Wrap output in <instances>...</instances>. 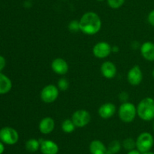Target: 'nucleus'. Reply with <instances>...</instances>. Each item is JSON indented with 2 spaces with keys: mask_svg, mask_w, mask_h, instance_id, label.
<instances>
[{
  "mask_svg": "<svg viewBox=\"0 0 154 154\" xmlns=\"http://www.w3.org/2000/svg\"><path fill=\"white\" fill-rule=\"evenodd\" d=\"M69 87V82L66 79L61 78L58 81V88L60 91H66Z\"/></svg>",
  "mask_w": 154,
  "mask_h": 154,
  "instance_id": "23",
  "label": "nucleus"
},
{
  "mask_svg": "<svg viewBox=\"0 0 154 154\" xmlns=\"http://www.w3.org/2000/svg\"><path fill=\"white\" fill-rule=\"evenodd\" d=\"M112 51V47L106 42H100L94 45L93 48V53L94 56L98 58H105Z\"/></svg>",
  "mask_w": 154,
  "mask_h": 154,
  "instance_id": "8",
  "label": "nucleus"
},
{
  "mask_svg": "<svg viewBox=\"0 0 154 154\" xmlns=\"http://www.w3.org/2000/svg\"><path fill=\"white\" fill-rule=\"evenodd\" d=\"M26 149L27 151L35 152L40 149V141L35 138H31L26 142Z\"/></svg>",
  "mask_w": 154,
  "mask_h": 154,
  "instance_id": "18",
  "label": "nucleus"
},
{
  "mask_svg": "<svg viewBox=\"0 0 154 154\" xmlns=\"http://www.w3.org/2000/svg\"><path fill=\"white\" fill-rule=\"evenodd\" d=\"M107 149V154H116L121 149V143L117 140H112Z\"/></svg>",
  "mask_w": 154,
  "mask_h": 154,
  "instance_id": "19",
  "label": "nucleus"
},
{
  "mask_svg": "<svg viewBox=\"0 0 154 154\" xmlns=\"http://www.w3.org/2000/svg\"><path fill=\"white\" fill-rule=\"evenodd\" d=\"M126 0H108V5L114 9H117L124 4Z\"/></svg>",
  "mask_w": 154,
  "mask_h": 154,
  "instance_id": "22",
  "label": "nucleus"
},
{
  "mask_svg": "<svg viewBox=\"0 0 154 154\" xmlns=\"http://www.w3.org/2000/svg\"><path fill=\"white\" fill-rule=\"evenodd\" d=\"M80 30L84 34L95 35L99 32L102 27V21L99 15L93 11L84 14L79 21Z\"/></svg>",
  "mask_w": 154,
  "mask_h": 154,
  "instance_id": "1",
  "label": "nucleus"
},
{
  "mask_svg": "<svg viewBox=\"0 0 154 154\" xmlns=\"http://www.w3.org/2000/svg\"><path fill=\"white\" fill-rule=\"evenodd\" d=\"M118 51H119V48L117 46H114L112 48V51H114V53L118 52Z\"/></svg>",
  "mask_w": 154,
  "mask_h": 154,
  "instance_id": "30",
  "label": "nucleus"
},
{
  "mask_svg": "<svg viewBox=\"0 0 154 154\" xmlns=\"http://www.w3.org/2000/svg\"><path fill=\"white\" fill-rule=\"evenodd\" d=\"M101 72L106 79H113L117 73V67L115 64L111 61H105L101 66Z\"/></svg>",
  "mask_w": 154,
  "mask_h": 154,
  "instance_id": "14",
  "label": "nucleus"
},
{
  "mask_svg": "<svg viewBox=\"0 0 154 154\" xmlns=\"http://www.w3.org/2000/svg\"><path fill=\"white\" fill-rule=\"evenodd\" d=\"M90 152L91 154H107V147L101 140H94L90 144Z\"/></svg>",
  "mask_w": 154,
  "mask_h": 154,
  "instance_id": "16",
  "label": "nucleus"
},
{
  "mask_svg": "<svg viewBox=\"0 0 154 154\" xmlns=\"http://www.w3.org/2000/svg\"><path fill=\"white\" fill-rule=\"evenodd\" d=\"M96 1H98V2H102V1H104V0H96Z\"/></svg>",
  "mask_w": 154,
  "mask_h": 154,
  "instance_id": "32",
  "label": "nucleus"
},
{
  "mask_svg": "<svg viewBox=\"0 0 154 154\" xmlns=\"http://www.w3.org/2000/svg\"><path fill=\"white\" fill-rule=\"evenodd\" d=\"M5 66V60L2 56H0V71L4 69Z\"/></svg>",
  "mask_w": 154,
  "mask_h": 154,
  "instance_id": "27",
  "label": "nucleus"
},
{
  "mask_svg": "<svg viewBox=\"0 0 154 154\" xmlns=\"http://www.w3.org/2000/svg\"><path fill=\"white\" fill-rule=\"evenodd\" d=\"M142 154H154V152H151V151H148V152H144V153H142Z\"/></svg>",
  "mask_w": 154,
  "mask_h": 154,
  "instance_id": "31",
  "label": "nucleus"
},
{
  "mask_svg": "<svg viewBox=\"0 0 154 154\" xmlns=\"http://www.w3.org/2000/svg\"><path fill=\"white\" fill-rule=\"evenodd\" d=\"M137 114L144 121H151L154 119V99L145 98L140 101L137 107Z\"/></svg>",
  "mask_w": 154,
  "mask_h": 154,
  "instance_id": "2",
  "label": "nucleus"
},
{
  "mask_svg": "<svg viewBox=\"0 0 154 154\" xmlns=\"http://www.w3.org/2000/svg\"><path fill=\"white\" fill-rule=\"evenodd\" d=\"M51 68L53 71L59 75H65L69 71L68 63L63 58L57 57L54 59L51 63Z\"/></svg>",
  "mask_w": 154,
  "mask_h": 154,
  "instance_id": "11",
  "label": "nucleus"
},
{
  "mask_svg": "<svg viewBox=\"0 0 154 154\" xmlns=\"http://www.w3.org/2000/svg\"><path fill=\"white\" fill-rule=\"evenodd\" d=\"M40 150L42 154H57L59 146L57 143L51 140L40 139Z\"/></svg>",
  "mask_w": 154,
  "mask_h": 154,
  "instance_id": "10",
  "label": "nucleus"
},
{
  "mask_svg": "<svg viewBox=\"0 0 154 154\" xmlns=\"http://www.w3.org/2000/svg\"><path fill=\"white\" fill-rule=\"evenodd\" d=\"M119 98H120V100L122 102H127V100L129 98V95L126 92H122V93L119 95Z\"/></svg>",
  "mask_w": 154,
  "mask_h": 154,
  "instance_id": "25",
  "label": "nucleus"
},
{
  "mask_svg": "<svg viewBox=\"0 0 154 154\" xmlns=\"http://www.w3.org/2000/svg\"><path fill=\"white\" fill-rule=\"evenodd\" d=\"M12 83L10 79L0 72V95L6 94L11 89Z\"/></svg>",
  "mask_w": 154,
  "mask_h": 154,
  "instance_id": "17",
  "label": "nucleus"
},
{
  "mask_svg": "<svg viewBox=\"0 0 154 154\" xmlns=\"http://www.w3.org/2000/svg\"><path fill=\"white\" fill-rule=\"evenodd\" d=\"M141 53L142 57L148 61H154V43L145 42L141 46Z\"/></svg>",
  "mask_w": 154,
  "mask_h": 154,
  "instance_id": "13",
  "label": "nucleus"
},
{
  "mask_svg": "<svg viewBox=\"0 0 154 154\" xmlns=\"http://www.w3.org/2000/svg\"><path fill=\"white\" fill-rule=\"evenodd\" d=\"M5 150V146L4 144L2 143V142L0 141V154H2L4 152Z\"/></svg>",
  "mask_w": 154,
  "mask_h": 154,
  "instance_id": "29",
  "label": "nucleus"
},
{
  "mask_svg": "<svg viewBox=\"0 0 154 154\" xmlns=\"http://www.w3.org/2000/svg\"><path fill=\"white\" fill-rule=\"evenodd\" d=\"M153 143V135L149 132H143L137 138L136 148L141 153H144L151 149Z\"/></svg>",
  "mask_w": 154,
  "mask_h": 154,
  "instance_id": "4",
  "label": "nucleus"
},
{
  "mask_svg": "<svg viewBox=\"0 0 154 154\" xmlns=\"http://www.w3.org/2000/svg\"><path fill=\"white\" fill-rule=\"evenodd\" d=\"M128 82L132 85H138L143 80V73L138 65H135L129 69L127 75Z\"/></svg>",
  "mask_w": 154,
  "mask_h": 154,
  "instance_id": "9",
  "label": "nucleus"
},
{
  "mask_svg": "<svg viewBox=\"0 0 154 154\" xmlns=\"http://www.w3.org/2000/svg\"><path fill=\"white\" fill-rule=\"evenodd\" d=\"M153 130H154V121H153Z\"/></svg>",
  "mask_w": 154,
  "mask_h": 154,
  "instance_id": "33",
  "label": "nucleus"
},
{
  "mask_svg": "<svg viewBox=\"0 0 154 154\" xmlns=\"http://www.w3.org/2000/svg\"><path fill=\"white\" fill-rule=\"evenodd\" d=\"M153 76L154 77V69H153Z\"/></svg>",
  "mask_w": 154,
  "mask_h": 154,
  "instance_id": "34",
  "label": "nucleus"
},
{
  "mask_svg": "<svg viewBox=\"0 0 154 154\" xmlns=\"http://www.w3.org/2000/svg\"><path fill=\"white\" fill-rule=\"evenodd\" d=\"M55 128V122L51 117H45L39 122L38 128L41 133L48 134L52 132Z\"/></svg>",
  "mask_w": 154,
  "mask_h": 154,
  "instance_id": "12",
  "label": "nucleus"
},
{
  "mask_svg": "<svg viewBox=\"0 0 154 154\" xmlns=\"http://www.w3.org/2000/svg\"><path fill=\"white\" fill-rule=\"evenodd\" d=\"M75 127L76 126L75 125L74 122H72V119H67L63 121V123H62V129L64 132L68 133V134L73 132L75 129Z\"/></svg>",
  "mask_w": 154,
  "mask_h": 154,
  "instance_id": "20",
  "label": "nucleus"
},
{
  "mask_svg": "<svg viewBox=\"0 0 154 154\" xmlns=\"http://www.w3.org/2000/svg\"><path fill=\"white\" fill-rule=\"evenodd\" d=\"M147 20H148L149 24L151 26L154 27V10L151 11L149 13L148 17H147Z\"/></svg>",
  "mask_w": 154,
  "mask_h": 154,
  "instance_id": "26",
  "label": "nucleus"
},
{
  "mask_svg": "<svg viewBox=\"0 0 154 154\" xmlns=\"http://www.w3.org/2000/svg\"><path fill=\"white\" fill-rule=\"evenodd\" d=\"M122 145H123L124 149H126V150L130 151L132 150V149H135V148L136 147V141H135L131 137H129V138H126L123 140Z\"/></svg>",
  "mask_w": 154,
  "mask_h": 154,
  "instance_id": "21",
  "label": "nucleus"
},
{
  "mask_svg": "<svg viewBox=\"0 0 154 154\" xmlns=\"http://www.w3.org/2000/svg\"><path fill=\"white\" fill-rule=\"evenodd\" d=\"M136 115L137 107L132 103H123L119 109V117L124 122H132Z\"/></svg>",
  "mask_w": 154,
  "mask_h": 154,
  "instance_id": "3",
  "label": "nucleus"
},
{
  "mask_svg": "<svg viewBox=\"0 0 154 154\" xmlns=\"http://www.w3.org/2000/svg\"><path fill=\"white\" fill-rule=\"evenodd\" d=\"M127 154H141V152L138 149H132V150L129 151Z\"/></svg>",
  "mask_w": 154,
  "mask_h": 154,
  "instance_id": "28",
  "label": "nucleus"
},
{
  "mask_svg": "<svg viewBox=\"0 0 154 154\" xmlns=\"http://www.w3.org/2000/svg\"><path fill=\"white\" fill-rule=\"evenodd\" d=\"M98 112L100 117L102 119H109L115 113L116 107L112 103H106L99 107Z\"/></svg>",
  "mask_w": 154,
  "mask_h": 154,
  "instance_id": "15",
  "label": "nucleus"
},
{
  "mask_svg": "<svg viewBox=\"0 0 154 154\" xmlns=\"http://www.w3.org/2000/svg\"><path fill=\"white\" fill-rule=\"evenodd\" d=\"M91 119L90 113L85 110H79L75 111L72 116V120L78 128H83L88 125Z\"/></svg>",
  "mask_w": 154,
  "mask_h": 154,
  "instance_id": "6",
  "label": "nucleus"
},
{
  "mask_svg": "<svg viewBox=\"0 0 154 154\" xmlns=\"http://www.w3.org/2000/svg\"><path fill=\"white\" fill-rule=\"evenodd\" d=\"M59 96V88L54 85H46L41 91V98L46 104L54 102Z\"/></svg>",
  "mask_w": 154,
  "mask_h": 154,
  "instance_id": "7",
  "label": "nucleus"
},
{
  "mask_svg": "<svg viewBox=\"0 0 154 154\" xmlns=\"http://www.w3.org/2000/svg\"><path fill=\"white\" fill-rule=\"evenodd\" d=\"M69 29L71 32H78V30H80V25H79V21H72L69 24Z\"/></svg>",
  "mask_w": 154,
  "mask_h": 154,
  "instance_id": "24",
  "label": "nucleus"
},
{
  "mask_svg": "<svg viewBox=\"0 0 154 154\" xmlns=\"http://www.w3.org/2000/svg\"><path fill=\"white\" fill-rule=\"evenodd\" d=\"M0 140L6 144L13 145L19 140V134L14 128L5 127L0 130Z\"/></svg>",
  "mask_w": 154,
  "mask_h": 154,
  "instance_id": "5",
  "label": "nucleus"
}]
</instances>
